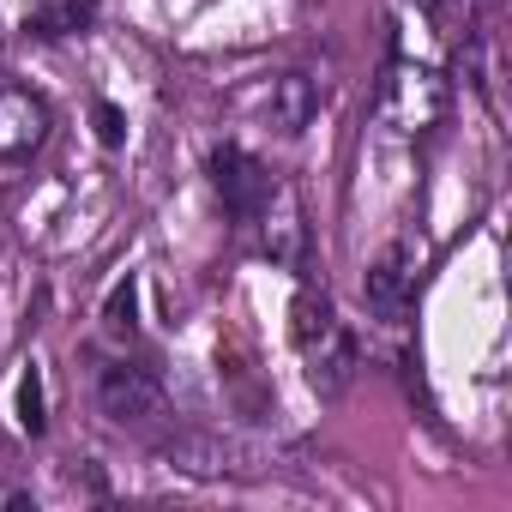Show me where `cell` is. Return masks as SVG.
Returning <instances> with one entry per match:
<instances>
[{
  "instance_id": "obj_5",
  "label": "cell",
  "mask_w": 512,
  "mask_h": 512,
  "mask_svg": "<svg viewBox=\"0 0 512 512\" xmlns=\"http://www.w3.org/2000/svg\"><path fill=\"white\" fill-rule=\"evenodd\" d=\"M398 296H404V266H398V253H386V260L368 272V302L374 308H398Z\"/></svg>"
},
{
  "instance_id": "obj_10",
  "label": "cell",
  "mask_w": 512,
  "mask_h": 512,
  "mask_svg": "<svg viewBox=\"0 0 512 512\" xmlns=\"http://www.w3.org/2000/svg\"><path fill=\"white\" fill-rule=\"evenodd\" d=\"M91 19H97V0H61V13H55V19H43V37L79 31V25H91Z\"/></svg>"
},
{
  "instance_id": "obj_9",
  "label": "cell",
  "mask_w": 512,
  "mask_h": 512,
  "mask_svg": "<svg viewBox=\"0 0 512 512\" xmlns=\"http://www.w3.org/2000/svg\"><path fill=\"white\" fill-rule=\"evenodd\" d=\"M91 127H97V145H109V151L127 145V115H121L115 103H97V109H91Z\"/></svg>"
},
{
  "instance_id": "obj_6",
  "label": "cell",
  "mask_w": 512,
  "mask_h": 512,
  "mask_svg": "<svg viewBox=\"0 0 512 512\" xmlns=\"http://www.w3.org/2000/svg\"><path fill=\"white\" fill-rule=\"evenodd\" d=\"M19 428L25 434H43L49 428V416H43V374L37 368H25V380H19Z\"/></svg>"
},
{
  "instance_id": "obj_1",
  "label": "cell",
  "mask_w": 512,
  "mask_h": 512,
  "mask_svg": "<svg viewBox=\"0 0 512 512\" xmlns=\"http://www.w3.org/2000/svg\"><path fill=\"white\" fill-rule=\"evenodd\" d=\"M290 320H296V326H290V332H296V350L314 362V386H320V392H338L344 374H350V344H344V332H338L332 302L314 296V290H302L296 308H290Z\"/></svg>"
},
{
  "instance_id": "obj_8",
  "label": "cell",
  "mask_w": 512,
  "mask_h": 512,
  "mask_svg": "<svg viewBox=\"0 0 512 512\" xmlns=\"http://www.w3.org/2000/svg\"><path fill=\"white\" fill-rule=\"evenodd\" d=\"M103 320H109V332H133V320H139V284H133V278H121V284L109 290Z\"/></svg>"
},
{
  "instance_id": "obj_7",
  "label": "cell",
  "mask_w": 512,
  "mask_h": 512,
  "mask_svg": "<svg viewBox=\"0 0 512 512\" xmlns=\"http://www.w3.org/2000/svg\"><path fill=\"white\" fill-rule=\"evenodd\" d=\"M308 115H314V85H308L302 73H290V79H284V127H290V133H302V127H308Z\"/></svg>"
},
{
  "instance_id": "obj_3",
  "label": "cell",
  "mask_w": 512,
  "mask_h": 512,
  "mask_svg": "<svg viewBox=\"0 0 512 512\" xmlns=\"http://www.w3.org/2000/svg\"><path fill=\"white\" fill-rule=\"evenodd\" d=\"M97 404H103V416L109 422H151V416H163V386L145 374V368H127V362H115V368H103V380H97Z\"/></svg>"
},
{
  "instance_id": "obj_4",
  "label": "cell",
  "mask_w": 512,
  "mask_h": 512,
  "mask_svg": "<svg viewBox=\"0 0 512 512\" xmlns=\"http://www.w3.org/2000/svg\"><path fill=\"white\" fill-rule=\"evenodd\" d=\"M43 103L31 97V91H7L0 97V157H25V151H37V139H43Z\"/></svg>"
},
{
  "instance_id": "obj_2",
  "label": "cell",
  "mask_w": 512,
  "mask_h": 512,
  "mask_svg": "<svg viewBox=\"0 0 512 512\" xmlns=\"http://www.w3.org/2000/svg\"><path fill=\"white\" fill-rule=\"evenodd\" d=\"M211 181H217L223 205H229L241 223H253V217L272 205V175L253 163L241 145H217V151H211Z\"/></svg>"
}]
</instances>
